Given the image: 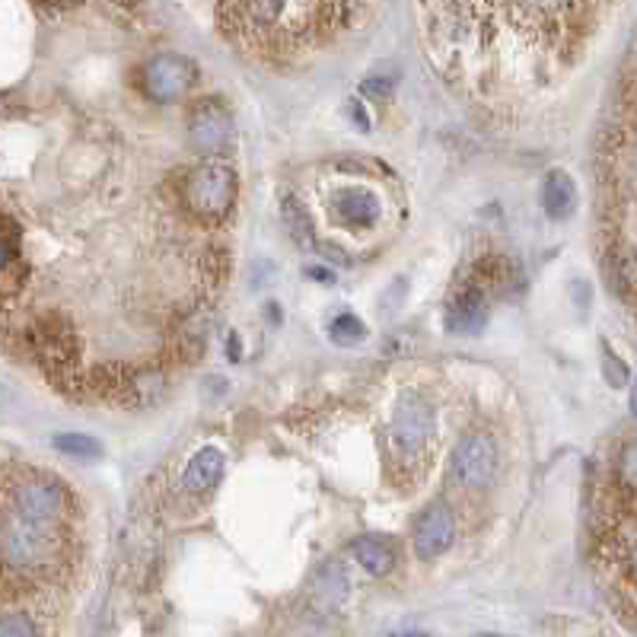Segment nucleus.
I'll return each instance as SVG.
<instances>
[{"instance_id": "13", "label": "nucleus", "mask_w": 637, "mask_h": 637, "mask_svg": "<svg viewBox=\"0 0 637 637\" xmlns=\"http://www.w3.org/2000/svg\"><path fill=\"white\" fill-rule=\"evenodd\" d=\"M223 469H226V463H223L221 449H217V446H204V449H198L192 459H189L182 481H185L189 491L201 495V491L217 488V481L223 478Z\"/></svg>"}, {"instance_id": "10", "label": "nucleus", "mask_w": 637, "mask_h": 637, "mask_svg": "<svg viewBox=\"0 0 637 637\" xmlns=\"http://www.w3.org/2000/svg\"><path fill=\"white\" fill-rule=\"evenodd\" d=\"M456 539V517L446 503H437L431 507L415 527V552L417 558L431 561V558H440L444 552H449Z\"/></svg>"}, {"instance_id": "21", "label": "nucleus", "mask_w": 637, "mask_h": 637, "mask_svg": "<svg viewBox=\"0 0 637 637\" xmlns=\"http://www.w3.org/2000/svg\"><path fill=\"white\" fill-rule=\"evenodd\" d=\"M329 338H332L335 344H341V348H354V344H361L363 338H367V326L354 312H344V316L332 319Z\"/></svg>"}, {"instance_id": "6", "label": "nucleus", "mask_w": 637, "mask_h": 637, "mask_svg": "<svg viewBox=\"0 0 637 637\" xmlns=\"http://www.w3.org/2000/svg\"><path fill=\"white\" fill-rule=\"evenodd\" d=\"M198 64L185 55H157L144 71V86L153 103H176L198 84Z\"/></svg>"}, {"instance_id": "20", "label": "nucleus", "mask_w": 637, "mask_h": 637, "mask_svg": "<svg viewBox=\"0 0 637 637\" xmlns=\"http://www.w3.org/2000/svg\"><path fill=\"white\" fill-rule=\"evenodd\" d=\"M284 221L290 226V236L306 246V250H312L316 246V236H312V223L306 217V211L297 204V198H284Z\"/></svg>"}, {"instance_id": "9", "label": "nucleus", "mask_w": 637, "mask_h": 637, "mask_svg": "<svg viewBox=\"0 0 637 637\" xmlns=\"http://www.w3.org/2000/svg\"><path fill=\"white\" fill-rule=\"evenodd\" d=\"M488 326V290L466 280L446 306V329L456 335H478Z\"/></svg>"}, {"instance_id": "17", "label": "nucleus", "mask_w": 637, "mask_h": 637, "mask_svg": "<svg viewBox=\"0 0 637 637\" xmlns=\"http://www.w3.org/2000/svg\"><path fill=\"white\" fill-rule=\"evenodd\" d=\"M52 446H55L57 453H64V456H77V459H96V456L103 453L99 440H93V437H86V434H74V431L55 434V437H52Z\"/></svg>"}, {"instance_id": "19", "label": "nucleus", "mask_w": 637, "mask_h": 637, "mask_svg": "<svg viewBox=\"0 0 637 637\" xmlns=\"http://www.w3.org/2000/svg\"><path fill=\"white\" fill-rule=\"evenodd\" d=\"M316 593H319L322 603H329V606H338V603L348 596V581H344V574H341L338 564H326V567L319 571V577H316Z\"/></svg>"}, {"instance_id": "2", "label": "nucleus", "mask_w": 637, "mask_h": 637, "mask_svg": "<svg viewBox=\"0 0 637 637\" xmlns=\"http://www.w3.org/2000/svg\"><path fill=\"white\" fill-rule=\"evenodd\" d=\"M3 558L10 571L52 574L67 561V532L64 527L26 523L3 513Z\"/></svg>"}, {"instance_id": "8", "label": "nucleus", "mask_w": 637, "mask_h": 637, "mask_svg": "<svg viewBox=\"0 0 637 637\" xmlns=\"http://www.w3.org/2000/svg\"><path fill=\"white\" fill-rule=\"evenodd\" d=\"M453 469L459 475L463 485L469 488H485L491 485L495 471H498V449L491 444L488 434H471L453 453Z\"/></svg>"}, {"instance_id": "16", "label": "nucleus", "mask_w": 637, "mask_h": 637, "mask_svg": "<svg viewBox=\"0 0 637 637\" xmlns=\"http://www.w3.org/2000/svg\"><path fill=\"white\" fill-rule=\"evenodd\" d=\"M354 558H358V564H361L363 571L373 574V577H386L389 571H392V564H395L392 549H389L386 542L373 539V535L354 539Z\"/></svg>"}, {"instance_id": "7", "label": "nucleus", "mask_w": 637, "mask_h": 637, "mask_svg": "<svg viewBox=\"0 0 637 637\" xmlns=\"http://www.w3.org/2000/svg\"><path fill=\"white\" fill-rule=\"evenodd\" d=\"M189 138L201 153H223L233 140V115L221 99H201L189 112Z\"/></svg>"}, {"instance_id": "4", "label": "nucleus", "mask_w": 637, "mask_h": 637, "mask_svg": "<svg viewBox=\"0 0 637 637\" xmlns=\"http://www.w3.org/2000/svg\"><path fill=\"white\" fill-rule=\"evenodd\" d=\"M71 510H74L71 491L52 475H26L7 485V517L42 527H64Z\"/></svg>"}, {"instance_id": "1", "label": "nucleus", "mask_w": 637, "mask_h": 637, "mask_svg": "<svg viewBox=\"0 0 637 637\" xmlns=\"http://www.w3.org/2000/svg\"><path fill=\"white\" fill-rule=\"evenodd\" d=\"M351 3H221L223 32L255 52H294L341 26Z\"/></svg>"}, {"instance_id": "18", "label": "nucleus", "mask_w": 637, "mask_h": 637, "mask_svg": "<svg viewBox=\"0 0 637 637\" xmlns=\"http://www.w3.org/2000/svg\"><path fill=\"white\" fill-rule=\"evenodd\" d=\"M615 478H618V485H622L625 498L631 500V503H635V510H637V440H631V444L618 453Z\"/></svg>"}, {"instance_id": "3", "label": "nucleus", "mask_w": 637, "mask_h": 637, "mask_svg": "<svg viewBox=\"0 0 637 637\" xmlns=\"http://www.w3.org/2000/svg\"><path fill=\"white\" fill-rule=\"evenodd\" d=\"M434 437V408L415 395H402L392 424H389V459L392 466H402L405 478H421V471L427 469L431 456L427 444Z\"/></svg>"}, {"instance_id": "22", "label": "nucleus", "mask_w": 637, "mask_h": 637, "mask_svg": "<svg viewBox=\"0 0 637 637\" xmlns=\"http://www.w3.org/2000/svg\"><path fill=\"white\" fill-rule=\"evenodd\" d=\"M0 637H39L32 618L23 612H7L3 622H0Z\"/></svg>"}, {"instance_id": "23", "label": "nucleus", "mask_w": 637, "mask_h": 637, "mask_svg": "<svg viewBox=\"0 0 637 637\" xmlns=\"http://www.w3.org/2000/svg\"><path fill=\"white\" fill-rule=\"evenodd\" d=\"M603 373H606V380H609L615 389H622L625 383H628V367L618 361L612 351H606V354H603Z\"/></svg>"}, {"instance_id": "24", "label": "nucleus", "mask_w": 637, "mask_h": 637, "mask_svg": "<svg viewBox=\"0 0 637 637\" xmlns=\"http://www.w3.org/2000/svg\"><path fill=\"white\" fill-rule=\"evenodd\" d=\"M361 93L363 96H373V99H389L392 96V81H363V86H361Z\"/></svg>"}, {"instance_id": "15", "label": "nucleus", "mask_w": 637, "mask_h": 637, "mask_svg": "<svg viewBox=\"0 0 637 637\" xmlns=\"http://www.w3.org/2000/svg\"><path fill=\"white\" fill-rule=\"evenodd\" d=\"M35 351L52 363V367H61V363L77 361L74 354V338L67 329H52V326H39L35 329Z\"/></svg>"}, {"instance_id": "27", "label": "nucleus", "mask_w": 637, "mask_h": 637, "mask_svg": "<svg viewBox=\"0 0 637 637\" xmlns=\"http://www.w3.org/2000/svg\"><path fill=\"white\" fill-rule=\"evenodd\" d=\"M405 637H427V635H421V631H415V635H405Z\"/></svg>"}, {"instance_id": "12", "label": "nucleus", "mask_w": 637, "mask_h": 637, "mask_svg": "<svg viewBox=\"0 0 637 637\" xmlns=\"http://www.w3.org/2000/svg\"><path fill=\"white\" fill-rule=\"evenodd\" d=\"M542 208L552 221H567L577 211V185L564 169H552L542 182Z\"/></svg>"}, {"instance_id": "5", "label": "nucleus", "mask_w": 637, "mask_h": 637, "mask_svg": "<svg viewBox=\"0 0 637 637\" xmlns=\"http://www.w3.org/2000/svg\"><path fill=\"white\" fill-rule=\"evenodd\" d=\"M233 201H236V172L226 163L208 160L182 179V204L189 208L194 221H226V214L233 211Z\"/></svg>"}, {"instance_id": "14", "label": "nucleus", "mask_w": 637, "mask_h": 637, "mask_svg": "<svg viewBox=\"0 0 637 637\" xmlns=\"http://www.w3.org/2000/svg\"><path fill=\"white\" fill-rule=\"evenodd\" d=\"M335 211H338V217L348 223V226H373V223L380 221V198L373 192H367V189H348V192H341L335 198Z\"/></svg>"}, {"instance_id": "28", "label": "nucleus", "mask_w": 637, "mask_h": 637, "mask_svg": "<svg viewBox=\"0 0 637 637\" xmlns=\"http://www.w3.org/2000/svg\"><path fill=\"white\" fill-rule=\"evenodd\" d=\"M475 637H503V635H475Z\"/></svg>"}, {"instance_id": "11", "label": "nucleus", "mask_w": 637, "mask_h": 637, "mask_svg": "<svg viewBox=\"0 0 637 637\" xmlns=\"http://www.w3.org/2000/svg\"><path fill=\"white\" fill-rule=\"evenodd\" d=\"M603 272H606L612 294L631 312H637V252L625 243H615L612 250H606Z\"/></svg>"}, {"instance_id": "25", "label": "nucleus", "mask_w": 637, "mask_h": 637, "mask_svg": "<svg viewBox=\"0 0 637 637\" xmlns=\"http://www.w3.org/2000/svg\"><path fill=\"white\" fill-rule=\"evenodd\" d=\"M306 275H312L319 284H335V275L326 268H306Z\"/></svg>"}, {"instance_id": "26", "label": "nucleus", "mask_w": 637, "mask_h": 637, "mask_svg": "<svg viewBox=\"0 0 637 637\" xmlns=\"http://www.w3.org/2000/svg\"><path fill=\"white\" fill-rule=\"evenodd\" d=\"M631 412L637 415V380H635V389H631Z\"/></svg>"}]
</instances>
